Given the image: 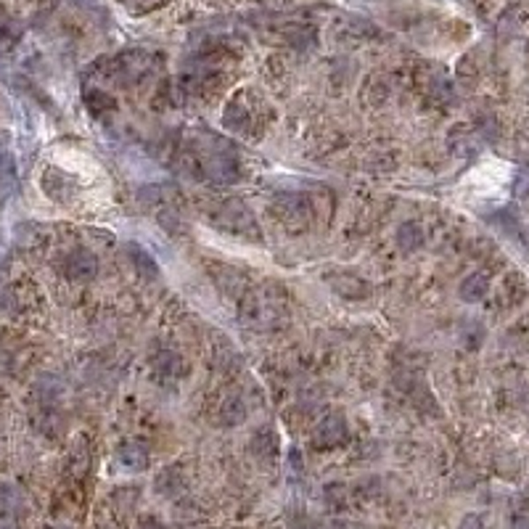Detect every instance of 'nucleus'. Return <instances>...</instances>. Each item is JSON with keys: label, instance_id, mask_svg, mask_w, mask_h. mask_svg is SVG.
Returning a JSON list of instances; mask_svg holds the SVG:
<instances>
[{"label": "nucleus", "instance_id": "f257e3e1", "mask_svg": "<svg viewBox=\"0 0 529 529\" xmlns=\"http://www.w3.org/2000/svg\"><path fill=\"white\" fill-rule=\"evenodd\" d=\"M66 273L72 278H77V281H88V278L95 273V257L88 254V251H74L72 260H69Z\"/></svg>", "mask_w": 529, "mask_h": 529}, {"label": "nucleus", "instance_id": "f03ea898", "mask_svg": "<svg viewBox=\"0 0 529 529\" xmlns=\"http://www.w3.org/2000/svg\"><path fill=\"white\" fill-rule=\"evenodd\" d=\"M461 529H484V527H482V519H479V516H468V519L463 521Z\"/></svg>", "mask_w": 529, "mask_h": 529}, {"label": "nucleus", "instance_id": "7ed1b4c3", "mask_svg": "<svg viewBox=\"0 0 529 529\" xmlns=\"http://www.w3.org/2000/svg\"><path fill=\"white\" fill-rule=\"evenodd\" d=\"M141 529H164V527L159 524L157 519H143V521H141Z\"/></svg>", "mask_w": 529, "mask_h": 529}]
</instances>
